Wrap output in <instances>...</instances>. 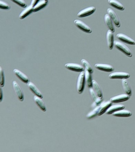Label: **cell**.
Returning a JSON list of instances; mask_svg holds the SVG:
<instances>
[{"instance_id": "8", "label": "cell", "mask_w": 135, "mask_h": 152, "mask_svg": "<svg viewBox=\"0 0 135 152\" xmlns=\"http://www.w3.org/2000/svg\"><path fill=\"white\" fill-rule=\"evenodd\" d=\"M130 98V96L127 94H122L118 96H114L110 99V101L112 103H118L126 102Z\"/></svg>"}, {"instance_id": "4", "label": "cell", "mask_w": 135, "mask_h": 152, "mask_svg": "<svg viewBox=\"0 0 135 152\" xmlns=\"http://www.w3.org/2000/svg\"><path fill=\"white\" fill-rule=\"evenodd\" d=\"M74 22L75 26L83 31L88 33H92V31L91 28L83 21L80 20H75Z\"/></svg>"}, {"instance_id": "32", "label": "cell", "mask_w": 135, "mask_h": 152, "mask_svg": "<svg viewBox=\"0 0 135 152\" xmlns=\"http://www.w3.org/2000/svg\"><path fill=\"white\" fill-rule=\"evenodd\" d=\"M40 0H32L31 5L33 7H34L36 4L39 2Z\"/></svg>"}, {"instance_id": "9", "label": "cell", "mask_w": 135, "mask_h": 152, "mask_svg": "<svg viewBox=\"0 0 135 152\" xmlns=\"http://www.w3.org/2000/svg\"><path fill=\"white\" fill-rule=\"evenodd\" d=\"M117 37L118 40L128 45H135V41L133 39L123 33H119L117 34Z\"/></svg>"}, {"instance_id": "19", "label": "cell", "mask_w": 135, "mask_h": 152, "mask_svg": "<svg viewBox=\"0 0 135 152\" xmlns=\"http://www.w3.org/2000/svg\"><path fill=\"white\" fill-rule=\"evenodd\" d=\"M34 102L36 103V105L39 107V108L43 112H46L47 110L46 107L44 102L42 100V98L38 97V96H34Z\"/></svg>"}, {"instance_id": "30", "label": "cell", "mask_w": 135, "mask_h": 152, "mask_svg": "<svg viewBox=\"0 0 135 152\" xmlns=\"http://www.w3.org/2000/svg\"><path fill=\"white\" fill-rule=\"evenodd\" d=\"M12 2H15L16 4L18 5L22 8H26L27 7V4L24 0H10Z\"/></svg>"}, {"instance_id": "23", "label": "cell", "mask_w": 135, "mask_h": 152, "mask_svg": "<svg viewBox=\"0 0 135 152\" xmlns=\"http://www.w3.org/2000/svg\"><path fill=\"white\" fill-rule=\"evenodd\" d=\"M104 21H105V23L108 27L109 29L114 33L115 31L114 26L112 23V20L108 14H105V16H104Z\"/></svg>"}, {"instance_id": "10", "label": "cell", "mask_w": 135, "mask_h": 152, "mask_svg": "<svg viewBox=\"0 0 135 152\" xmlns=\"http://www.w3.org/2000/svg\"><path fill=\"white\" fill-rule=\"evenodd\" d=\"M107 42L109 49L112 50L114 45V35L113 32L110 30H108L106 34Z\"/></svg>"}, {"instance_id": "31", "label": "cell", "mask_w": 135, "mask_h": 152, "mask_svg": "<svg viewBox=\"0 0 135 152\" xmlns=\"http://www.w3.org/2000/svg\"><path fill=\"white\" fill-rule=\"evenodd\" d=\"M10 6L7 2L4 1H0V8L4 10L10 9Z\"/></svg>"}, {"instance_id": "13", "label": "cell", "mask_w": 135, "mask_h": 152, "mask_svg": "<svg viewBox=\"0 0 135 152\" xmlns=\"http://www.w3.org/2000/svg\"><path fill=\"white\" fill-rule=\"evenodd\" d=\"M13 72L15 75L17 76V77H18L23 83L28 84L30 81L29 78H28V76L18 69H15L14 70Z\"/></svg>"}, {"instance_id": "15", "label": "cell", "mask_w": 135, "mask_h": 152, "mask_svg": "<svg viewBox=\"0 0 135 152\" xmlns=\"http://www.w3.org/2000/svg\"><path fill=\"white\" fill-rule=\"evenodd\" d=\"M112 102L111 101H107V102L101 103L99 105V109L98 113V116H101L106 113L107 110L112 105Z\"/></svg>"}, {"instance_id": "16", "label": "cell", "mask_w": 135, "mask_h": 152, "mask_svg": "<svg viewBox=\"0 0 135 152\" xmlns=\"http://www.w3.org/2000/svg\"><path fill=\"white\" fill-rule=\"evenodd\" d=\"M124 108H125V106L123 104H114V105L111 106L107 110L106 113L107 115H111L118 110L124 109Z\"/></svg>"}, {"instance_id": "14", "label": "cell", "mask_w": 135, "mask_h": 152, "mask_svg": "<svg viewBox=\"0 0 135 152\" xmlns=\"http://www.w3.org/2000/svg\"><path fill=\"white\" fill-rule=\"evenodd\" d=\"M27 84L28 88L30 89L31 91L35 96H38V97H41V98H43V95L41 93V91L36 87V86L34 83H33L32 82L29 81V83Z\"/></svg>"}, {"instance_id": "11", "label": "cell", "mask_w": 135, "mask_h": 152, "mask_svg": "<svg viewBox=\"0 0 135 152\" xmlns=\"http://www.w3.org/2000/svg\"><path fill=\"white\" fill-rule=\"evenodd\" d=\"M95 67L100 71L107 72H111L114 70L113 66L109 64H97L95 65Z\"/></svg>"}, {"instance_id": "27", "label": "cell", "mask_w": 135, "mask_h": 152, "mask_svg": "<svg viewBox=\"0 0 135 152\" xmlns=\"http://www.w3.org/2000/svg\"><path fill=\"white\" fill-rule=\"evenodd\" d=\"M99 107H100L99 105L96 106V107L93 110L89 113L86 115L87 118L88 119H90L95 117L97 115H98V113L99 111Z\"/></svg>"}, {"instance_id": "29", "label": "cell", "mask_w": 135, "mask_h": 152, "mask_svg": "<svg viewBox=\"0 0 135 152\" xmlns=\"http://www.w3.org/2000/svg\"><path fill=\"white\" fill-rule=\"evenodd\" d=\"M0 85L1 87L2 88L4 86V82H5V78H4V71L1 67H0Z\"/></svg>"}, {"instance_id": "6", "label": "cell", "mask_w": 135, "mask_h": 152, "mask_svg": "<svg viewBox=\"0 0 135 152\" xmlns=\"http://www.w3.org/2000/svg\"><path fill=\"white\" fill-rule=\"evenodd\" d=\"M96 8L94 7H90L79 12L77 14L79 18H84L92 15L95 12Z\"/></svg>"}, {"instance_id": "12", "label": "cell", "mask_w": 135, "mask_h": 152, "mask_svg": "<svg viewBox=\"0 0 135 152\" xmlns=\"http://www.w3.org/2000/svg\"><path fill=\"white\" fill-rule=\"evenodd\" d=\"M107 14L110 15L111 19L113 21L116 27H120V22L117 17V14L114 12V11L112 10L111 8H107Z\"/></svg>"}, {"instance_id": "26", "label": "cell", "mask_w": 135, "mask_h": 152, "mask_svg": "<svg viewBox=\"0 0 135 152\" xmlns=\"http://www.w3.org/2000/svg\"><path fill=\"white\" fill-rule=\"evenodd\" d=\"M47 2L45 0H41L34 7V12H36L44 8L47 4Z\"/></svg>"}, {"instance_id": "28", "label": "cell", "mask_w": 135, "mask_h": 152, "mask_svg": "<svg viewBox=\"0 0 135 152\" xmlns=\"http://www.w3.org/2000/svg\"><path fill=\"white\" fill-rule=\"evenodd\" d=\"M81 62L85 69L87 70L91 74L93 73V69L92 68L90 64L87 60L85 59H82L81 61Z\"/></svg>"}, {"instance_id": "25", "label": "cell", "mask_w": 135, "mask_h": 152, "mask_svg": "<svg viewBox=\"0 0 135 152\" xmlns=\"http://www.w3.org/2000/svg\"><path fill=\"white\" fill-rule=\"evenodd\" d=\"M85 78L86 83L87 84V86L89 88L92 87V80L91 73L87 70L85 69Z\"/></svg>"}, {"instance_id": "20", "label": "cell", "mask_w": 135, "mask_h": 152, "mask_svg": "<svg viewBox=\"0 0 135 152\" xmlns=\"http://www.w3.org/2000/svg\"><path fill=\"white\" fill-rule=\"evenodd\" d=\"M34 12V7L31 5L26 7L24 10L22 11L20 14L19 18L21 20H22L28 16L29 14Z\"/></svg>"}, {"instance_id": "22", "label": "cell", "mask_w": 135, "mask_h": 152, "mask_svg": "<svg viewBox=\"0 0 135 152\" xmlns=\"http://www.w3.org/2000/svg\"><path fill=\"white\" fill-rule=\"evenodd\" d=\"M92 87H93V90H94L96 94L98 95V97L101 99H102V91L100 87L99 86L98 83L94 80H92Z\"/></svg>"}, {"instance_id": "21", "label": "cell", "mask_w": 135, "mask_h": 152, "mask_svg": "<svg viewBox=\"0 0 135 152\" xmlns=\"http://www.w3.org/2000/svg\"><path fill=\"white\" fill-rule=\"evenodd\" d=\"M108 2L111 7L118 10L123 11L124 10V6L117 0H108Z\"/></svg>"}, {"instance_id": "33", "label": "cell", "mask_w": 135, "mask_h": 152, "mask_svg": "<svg viewBox=\"0 0 135 152\" xmlns=\"http://www.w3.org/2000/svg\"><path fill=\"white\" fill-rule=\"evenodd\" d=\"M1 98H0V101H1V102L2 101V99H3V90H2V88H1Z\"/></svg>"}, {"instance_id": "5", "label": "cell", "mask_w": 135, "mask_h": 152, "mask_svg": "<svg viewBox=\"0 0 135 152\" xmlns=\"http://www.w3.org/2000/svg\"><path fill=\"white\" fill-rule=\"evenodd\" d=\"M130 75L127 72H112L109 75V78L111 79H128L130 77Z\"/></svg>"}, {"instance_id": "18", "label": "cell", "mask_w": 135, "mask_h": 152, "mask_svg": "<svg viewBox=\"0 0 135 152\" xmlns=\"http://www.w3.org/2000/svg\"><path fill=\"white\" fill-rule=\"evenodd\" d=\"M89 91L91 97L94 102V103L97 106L100 105L102 102V99H101L98 97L92 88H90Z\"/></svg>"}, {"instance_id": "24", "label": "cell", "mask_w": 135, "mask_h": 152, "mask_svg": "<svg viewBox=\"0 0 135 152\" xmlns=\"http://www.w3.org/2000/svg\"><path fill=\"white\" fill-rule=\"evenodd\" d=\"M122 85H123V88L126 93L131 96L132 94L131 88L129 85L126 79H123L122 80Z\"/></svg>"}, {"instance_id": "2", "label": "cell", "mask_w": 135, "mask_h": 152, "mask_svg": "<svg viewBox=\"0 0 135 152\" xmlns=\"http://www.w3.org/2000/svg\"><path fill=\"white\" fill-rule=\"evenodd\" d=\"M114 45L115 47L119 50L121 52L124 53L126 55L129 57H131L132 56V53L128 48L124 44L120 42L118 40H115L114 41Z\"/></svg>"}, {"instance_id": "34", "label": "cell", "mask_w": 135, "mask_h": 152, "mask_svg": "<svg viewBox=\"0 0 135 152\" xmlns=\"http://www.w3.org/2000/svg\"><path fill=\"white\" fill-rule=\"evenodd\" d=\"M45 1H47V2H48V0H45Z\"/></svg>"}, {"instance_id": "3", "label": "cell", "mask_w": 135, "mask_h": 152, "mask_svg": "<svg viewBox=\"0 0 135 152\" xmlns=\"http://www.w3.org/2000/svg\"><path fill=\"white\" fill-rule=\"evenodd\" d=\"M65 67L70 71L74 72H81L85 71L84 66L80 64L75 63H69L65 64Z\"/></svg>"}, {"instance_id": "17", "label": "cell", "mask_w": 135, "mask_h": 152, "mask_svg": "<svg viewBox=\"0 0 135 152\" xmlns=\"http://www.w3.org/2000/svg\"><path fill=\"white\" fill-rule=\"evenodd\" d=\"M112 115L116 117H128L131 116L132 113L130 110L123 109L114 113Z\"/></svg>"}, {"instance_id": "7", "label": "cell", "mask_w": 135, "mask_h": 152, "mask_svg": "<svg viewBox=\"0 0 135 152\" xmlns=\"http://www.w3.org/2000/svg\"><path fill=\"white\" fill-rule=\"evenodd\" d=\"M12 85L14 90L16 94L17 95L19 100L21 102H23L24 99V94L20 85L16 80H14L12 82Z\"/></svg>"}, {"instance_id": "1", "label": "cell", "mask_w": 135, "mask_h": 152, "mask_svg": "<svg viewBox=\"0 0 135 152\" xmlns=\"http://www.w3.org/2000/svg\"><path fill=\"white\" fill-rule=\"evenodd\" d=\"M85 71H83L80 72L77 81V90L78 93H82L85 89Z\"/></svg>"}]
</instances>
